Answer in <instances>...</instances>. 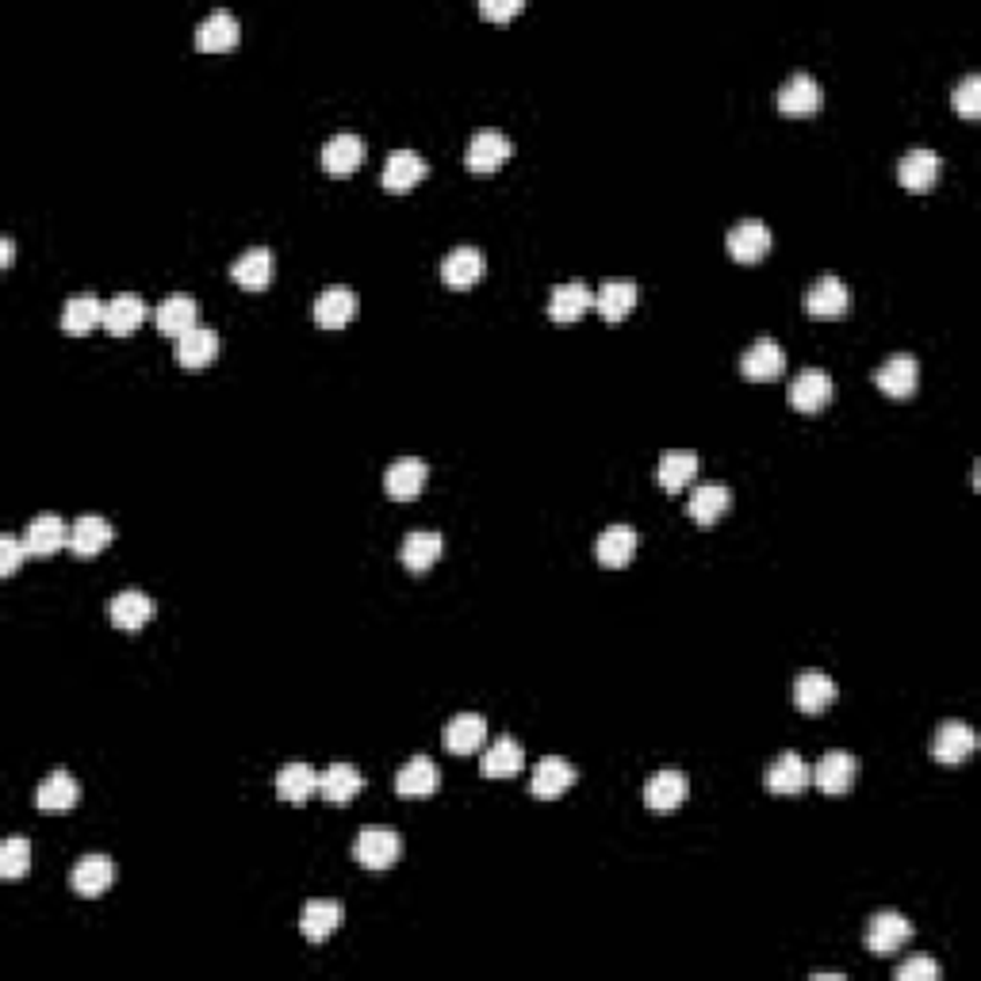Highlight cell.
<instances>
[{"mask_svg":"<svg viewBox=\"0 0 981 981\" xmlns=\"http://www.w3.org/2000/svg\"><path fill=\"white\" fill-rule=\"evenodd\" d=\"M353 855H357L364 871H388L403 855V836L395 828H384V824H372V828H361Z\"/></svg>","mask_w":981,"mask_h":981,"instance_id":"obj_1","label":"cell"},{"mask_svg":"<svg viewBox=\"0 0 981 981\" xmlns=\"http://www.w3.org/2000/svg\"><path fill=\"white\" fill-rule=\"evenodd\" d=\"M866 951L879 954V959H890L893 951H901L909 940H913V924H909L901 913H893V909H882V913H874L871 920H866Z\"/></svg>","mask_w":981,"mask_h":981,"instance_id":"obj_2","label":"cell"},{"mask_svg":"<svg viewBox=\"0 0 981 981\" xmlns=\"http://www.w3.org/2000/svg\"><path fill=\"white\" fill-rule=\"evenodd\" d=\"M832 395H836V384H832V376L824 369H802L794 376V384H789V406L802 414L824 411L832 403Z\"/></svg>","mask_w":981,"mask_h":981,"instance_id":"obj_3","label":"cell"},{"mask_svg":"<svg viewBox=\"0 0 981 981\" xmlns=\"http://www.w3.org/2000/svg\"><path fill=\"white\" fill-rule=\"evenodd\" d=\"M974 748H978V733L967 725V720H943L932 736V755H935V763H943V767H959L962 759L974 755Z\"/></svg>","mask_w":981,"mask_h":981,"instance_id":"obj_4","label":"cell"},{"mask_svg":"<svg viewBox=\"0 0 981 981\" xmlns=\"http://www.w3.org/2000/svg\"><path fill=\"white\" fill-rule=\"evenodd\" d=\"M23 549H28V557H35V560L55 557V552L69 549V526L58 514L31 518V522L23 526Z\"/></svg>","mask_w":981,"mask_h":981,"instance_id":"obj_5","label":"cell"},{"mask_svg":"<svg viewBox=\"0 0 981 981\" xmlns=\"http://www.w3.org/2000/svg\"><path fill=\"white\" fill-rule=\"evenodd\" d=\"M510 154H514V143H510L502 131H494V127H483V131H475L472 143H468L464 165L472 173H494L507 165Z\"/></svg>","mask_w":981,"mask_h":981,"instance_id":"obj_6","label":"cell"},{"mask_svg":"<svg viewBox=\"0 0 981 981\" xmlns=\"http://www.w3.org/2000/svg\"><path fill=\"white\" fill-rule=\"evenodd\" d=\"M851 307V292L840 276L824 273L821 281L810 284L805 292V315L810 318H844Z\"/></svg>","mask_w":981,"mask_h":981,"instance_id":"obj_7","label":"cell"},{"mask_svg":"<svg viewBox=\"0 0 981 981\" xmlns=\"http://www.w3.org/2000/svg\"><path fill=\"white\" fill-rule=\"evenodd\" d=\"M874 384L890 399H909L920 384V361L913 353H893L874 369Z\"/></svg>","mask_w":981,"mask_h":981,"instance_id":"obj_8","label":"cell"},{"mask_svg":"<svg viewBox=\"0 0 981 981\" xmlns=\"http://www.w3.org/2000/svg\"><path fill=\"white\" fill-rule=\"evenodd\" d=\"M725 246H728V257H733V262L755 265V262H763V257L771 254V227H767V223H759V219H744V223H736V227L728 230Z\"/></svg>","mask_w":981,"mask_h":981,"instance_id":"obj_9","label":"cell"},{"mask_svg":"<svg viewBox=\"0 0 981 981\" xmlns=\"http://www.w3.org/2000/svg\"><path fill=\"white\" fill-rule=\"evenodd\" d=\"M690 794V778L683 775L679 767H664L656 771L653 778L645 783V805L656 813H675Z\"/></svg>","mask_w":981,"mask_h":981,"instance_id":"obj_10","label":"cell"},{"mask_svg":"<svg viewBox=\"0 0 981 981\" xmlns=\"http://www.w3.org/2000/svg\"><path fill=\"white\" fill-rule=\"evenodd\" d=\"M425 480H430V464H425V460L399 457V460L388 464V472H384V491L392 494L395 502H411V499H419V494H422Z\"/></svg>","mask_w":981,"mask_h":981,"instance_id":"obj_11","label":"cell"},{"mask_svg":"<svg viewBox=\"0 0 981 981\" xmlns=\"http://www.w3.org/2000/svg\"><path fill=\"white\" fill-rule=\"evenodd\" d=\"M855 778H859V759L851 752H844V748L824 752L821 763L813 767V783H817L824 794H832V797L847 794V789L855 786Z\"/></svg>","mask_w":981,"mask_h":981,"instance_id":"obj_12","label":"cell"},{"mask_svg":"<svg viewBox=\"0 0 981 981\" xmlns=\"http://www.w3.org/2000/svg\"><path fill=\"white\" fill-rule=\"evenodd\" d=\"M111 882H116V863L108 855H85L69 871V890L77 897H100V893L111 890Z\"/></svg>","mask_w":981,"mask_h":981,"instance_id":"obj_13","label":"cell"},{"mask_svg":"<svg viewBox=\"0 0 981 981\" xmlns=\"http://www.w3.org/2000/svg\"><path fill=\"white\" fill-rule=\"evenodd\" d=\"M786 372V350L771 337H759L740 353V376L744 380H778Z\"/></svg>","mask_w":981,"mask_h":981,"instance_id":"obj_14","label":"cell"},{"mask_svg":"<svg viewBox=\"0 0 981 981\" xmlns=\"http://www.w3.org/2000/svg\"><path fill=\"white\" fill-rule=\"evenodd\" d=\"M242 39L238 16L227 12V8H215L212 16H204V23L196 28V50L204 55H223V50H234Z\"/></svg>","mask_w":981,"mask_h":981,"instance_id":"obj_15","label":"cell"},{"mask_svg":"<svg viewBox=\"0 0 981 981\" xmlns=\"http://www.w3.org/2000/svg\"><path fill=\"white\" fill-rule=\"evenodd\" d=\"M154 323H158L161 334L185 337L188 330L199 326V303L193 300V295H185V292L165 295V300L158 303V311H154Z\"/></svg>","mask_w":981,"mask_h":981,"instance_id":"obj_16","label":"cell"},{"mask_svg":"<svg viewBox=\"0 0 981 981\" xmlns=\"http://www.w3.org/2000/svg\"><path fill=\"white\" fill-rule=\"evenodd\" d=\"M821 104H824V92L813 73L786 77V85L778 89V111H783V116H813V111H821Z\"/></svg>","mask_w":981,"mask_h":981,"instance_id":"obj_17","label":"cell"},{"mask_svg":"<svg viewBox=\"0 0 981 981\" xmlns=\"http://www.w3.org/2000/svg\"><path fill=\"white\" fill-rule=\"evenodd\" d=\"M836 694H840L836 679H832V675H824V671H817V667L802 671V675H797V683H794L797 709H802V714H810V717L813 714H824V709L836 702Z\"/></svg>","mask_w":981,"mask_h":981,"instance_id":"obj_18","label":"cell"},{"mask_svg":"<svg viewBox=\"0 0 981 981\" xmlns=\"http://www.w3.org/2000/svg\"><path fill=\"white\" fill-rule=\"evenodd\" d=\"M935 177H940V154L928 150V146H916L897 161V180L909 193H932Z\"/></svg>","mask_w":981,"mask_h":981,"instance_id":"obj_19","label":"cell"},{"mask_svg":"<svg viewBox=\"0 0 981 981\" xmlns=\"http://www.w3.org/2000/svg\"><path fill=\"white\" fill-rule=\"evenodd\" d=\"M342 924H345L342 901H307V905L300 909V932H303V940H311V943L330 940Z\"/></svg>","mask_w":981,"mask_h":981,"instance_id":"obj_20","label":"cell"},{"mask_svg":"<svg viewBox=\"0 0 981 981\" xmlns=\"http://www.w3.org/2000/svg\"><path fill=\"white\" fill-rule=\"evenodd\" d=\"M488 273V262H483V254L475 246H457L453 254H445V262H441V281H445V288H472V284H480V276Z\"/></svg>","mask_w":981,"mask_h":981,"instance_id":"obj_21","label":"cell"},{"mask_svg":"<svg viewBox=\"0 0 981 981\" xmlns=\"http://www.w3.org/2000/svg\"><path fill=\"white\" fill-rule=\"evenodd\" d=\"M810 783H813V767L797 752H783L767 767V789H771V794H783V797L802 794Z\"/></svg>","mask_w":981,"mask_h":981,"instance_id":"obj_22","label":"cell"},{"mask_svg":"<svg viewBox=\"0 0 981 981\" xmlns=\"http://www.w3.org/2000/svg\"><path fill=\"white\" fill-rule=\"evenodd\" d=\"M425 173H430V165L422 161V154L392 150V154H388V161H384V173H380V185H384L388 193H411Z\"/></svg>","mask_w":981,"mask_h":981,"instance_id":"obj_23","label":"cell"},{"mask_svg":"<svg viewBox=\"0 0 981 981\" xmlns=\"http://www.w3.org/2000/svg\"><path fill=\"white\" fill-rule=\"evenodd\" d=\"M587 311H595V292L587 288L583 281H568L557 284L549 295V318L552 323H576Z\"/></svg>","mask_w":981,"mask_h":981,"instance_id":"obj_24","label":"cell"},{"mask_svg":"<svg viewBox=\"0 0 981 981\" xmlns=\"http://www.w3.org/2000/svg\"><path fill=\"white\" fill-rule=\"evenodd\" d=\"M146 323V300L138 292H119L116 300H108L104 307V330L111 337H127Z\"/></svg>","mask_w":981,"mask_h":981,"instance_id":"obj_25","label":"cell"},{"mask_svg":"<svg viewBox=\"0 0 981 981\" xmlns=\"http://www.w3.org/2000/svg\"><path fill=\"white\" fill-rule=\"evenodd\" d=\"M357 315V292L345 288V284H334V288L318 292L315 300V323L323 330H342L345 323H353Z\"/></svg>","mask_w":981,"mask_h":981,"instance_id":"obj_26","label":"cell"},{"mask_svg":"<svg viewBox=\"0 0 981 981\" xmlns=\"http://www.w3.org/2000/svg\"><path fill=\"white\" fill-rule=\"evenodd\" d=\"M571 786H576V767L563 755H545L533 767V778H529V794L533 797H560Z\"/></svg>","mask_w":981,"mask_h":981,"instance_id":"obj_27","label":"cell"},{"mask_svg":"<svg viewBox=\"0 0 981 981\" xmlns=\"http://www.w3.org/2000/svg\"><path fill=\"white\" fill-rule=\"evenodd\" d=\"M441 549H445L441 533H430V529H414V533H406L403 545H399V560H403L406 571L422 576V571H430L433 563L441 560Z\"/></svg>","mask_w":981,"mask_h":981,"instance_id":"obj_28","label":"cell"},{"mask_svg":"<svg viewBox=\"0 0 981 981\" xmlns=\"http://www.w3.org/2000/svg\"><path fill=\"white\" fill-rule=\"evenodd\" d=\"M77 797H81V786H77V778L69 775V771H50L47 778L39 783V789H35V805H39L42 813H66L77 805Z\"/></svg>","mask_w":981,"mask_h":981,"instance_id":"obj_29","label":"cell"},{"mask_svg":"<svg viewBox=\"0 0 981 981\" xmlns=\"http://www.w3.org/2000/svg\"><path fill=\"white\" fill-rule=\"evenodd\" d=\"M483 740H488V720H483L480 714H457L445 725V733H441V744H445V752H453V755L480 752Z\"/></svg>","mask_w":981,"mask_h":981,"instance_id":"obj_30","label":"cell"},{"mask_svg":"<svg viewBox=\"0 0 981 981\" xmlns=\"http://www.w3.org/2000/svg\"><path fill=\"white\" fill-rule=\"evenodd\" d=\"M215 357H219V334H215L212 326H196L188 330L185 337H177V361L185 372L207 369Z\"/></svg>","mask_w":981,"mask_h":981,"instance_id":"obj_31","label":"cell"},{"mask_svg":"<svg viewBox=\"0 0 981 981\" xmlns=\"http://www.w3.org/2000/svg\"><path fill=\"white\" fill-rule=\"evenodd\" d=\"M108 545H111V526L104 522L100 514H85L69 526V552H73V557L92 560V557H100Z\"/></svg>","mask_w":981,"mask_h":981,"instance_id":"obj_32","label":"cell"},{"mask_svg":"<svg viewBox=\"0 0 981 981\" xmlns=\"http://www.w3.org/2000/svg\"><path fill=\"white\" fill-rule=\"evenodd\" d=\"M438 786H441V771L430 755H414V759H406L395 775V789L403 797H430Z\"/></svg>","mask_w":981,"mask_h":981,"instance_id":"obj_33","label":"cell"},{"mask_svg":"<svg viewBox=\"0 0 981 981\" xmlns=\"http://www.w3.org/2000/svg\"><path fill=\"white\" fill-rule=\"evenodd\" d=\"M104 307H108V303H104L97 292L69 295L62 307V330L66 334H89V330L104 326Z\"/></svg>","mask_w":981,"mask_h":981,"instance_id":"obj_34","label":"cell"},{"mask_svg":"<svg viewBox=\"0 0 981 981\" xmlns=\"http://www.w3.org/2000/svg\"><path fill=\"white\" fill-rule=\"evenodd\" d=\"M361 158H364V143L357 135L342 131L334 138H326L323 146V169L330 173V177H350V173L361 169Z\"/></svg>","mask_w":981,"mask_h":981,"instance_id":"obj_35","label":"cell"},{"mask_svg":"<svg viewBox=\"0 0 981 981\" xmlns=\"http://www.w3.org/2000/svg\"><path fill=\"white\" fill-rule=\"evenodd\" d=\"M637 552V529L632 526H610L598 533L595 541V557L602 568H625Z\"/></svg>","mask_w":981,"mask_h":981,"instance_id":"obj_36","label":"cell"},{"mask_svg":"<svg viewBox=\"0 0 981 981\" xmlns=\"http://www.w3.org/2000/svg\"><path fill=\"white\" fill-rule=\"evenodd\" d=\"M361 786H364V778L353 763H330L323 775H318V794L334 805H350L353 797L361 794Z\"/></svg>","mask_w":981,"mask_h":981,"instance_id":"obj_37","label":"cell"},{"mask_svg":"<svg viewBox=\"0 0 981 981\" xmlns=\"http://www.w3.org/2000/svg\"><path fill=\"white\" fill-rule=\"evenodd\" d=\"M728 507H733V491L725 483H702V488L690 491L687 514L698 526H714L720 514H728Z\"/></svg>","mask_w":981,"mask_h":981,"instance_id":"obj_38","label":"cell"},{"mask_svg":"<svg viewBox=\"0 0 981 981\" xmlns=\"http://www.w3.org/2000/svg\"><path fill=\"white\" fill-rule=\"evenodd\" d=\"M108 614H111V625H116V629L135 632L154 618V598L143 595V590H124V595L111 598Z\"/></svg>","mask_w":981,"mask_h":981,"instance_id":"obj_39","label":"cell"},{"mask_svg":"<svg viewBox=\"0 0 981 981\" xmlns=\"http://www.w3.org/2000/svg\"><path fill=\"white\" fill-rule=\"evenodd\" d=\"M230 276H234V284H238V288H246V292L268 288V281H273V254H268L265 246L246 249V254L234 262Z\"/></svg>","mask_w":981,"mask_h":981,"instance_id":"obj_40","label":"cell"},{"mask_svg":"<svg viewBox=\"0 0 981 981\" xmlns=\"http://www.w3.org/2000/svg\"><path fill=\"white\" fill-rule=\"evenodd\" d=\"M276 794L288 805H303L307 797L318 794V771L307 767V763H288V767H281V775H276Z\"/></svg>","mask_w":981,"mask_h":981,"instance_id":"obj_41","label":"cell"},{"mask_svg":"<svg viewBox=\"0 0 981 981\" xmlns=\"http://www.w3.org/2000/svg\"><path fill=\"white\" fill-rule=\"evenodd\" d=\"M632 307H637V284L629 281H606L602 288L595 292V311L606 323H621Z\"/></svg>","mask_w":981,"mask_h":981,"instance_id":"obj_42","label":"cell"},{"mask_svg":"<svg viewBox=\"0 0 981 981\" xmlns=\"http://www.w3.org/2000/svg\"><path fill=\"white\" fill-rule=\"evenodd\" d=\"M522 763H526L522 744H518L514 736H499V740H494L491 748L483 752L480 771L488 778H510V775H518V771H522Z\"/></svg>","mask_w":981,"mask_h":981,"instance_id":"obj_43","label":"cell"},{"mask_svg":"<svg viewBox=\"0 0 981 981\" xmlns=\"http://www.w3.org/2000/svg\"><path fill=\"white\" fill-rule=\"evenodd\" d=\"M694 475H698V457H694L690 449H671V453L659 457V468H656L659 488L683 491L694 480Z\"/></svg>","mask_w":981,"mask_h":981,"instance_id":"obj_44","label":"cell"},{"mask_svg":"<svg viewBox=\"0 0 981 981\" xmlns=\"http://www.w3.org/2000/svg\"><path fill=\"white\" fill-rule=\"evenodd\" d=\"M31 871V844L23 836H8L0 844V874L4 879H23Z\"/></svg>","mask_w":981,"mask_h":981,"instance_id":"obj_45","label":"cell"},{"mask_svg":"<svg viewBox=\"0 0 981 981\" xmlns=\"http://www.w3.org/2000/svg\"><path fill=\"white\" fill-rule=\"evenodd\" d=\"M951 100H954V111H959L962 119H978L981 116V77L978 73L962 77L959 89L951 92Z\"/></svg>","mask_w":981,"mask_h":981,"instance_id":"obj_46","label":"cell"},{"mask_svg":"<svg viewBox=\"0 0 981 981\" xmlns=\"http://www.w3.org/2000/svg\"><path fill=\"white\" fill-rule=\"evenodd\" d=\"M28 560V549H23V537L4 533L0 537V576H12L20 563Z\"/></svg>","mask_w":981,"mask_h":981,"instance_id":"obj_47","label":"cell"},{"mask_svg":"<svg viewBox=\"0 0 981 981\" xmlns=\"http://www.w3.org/2000/svg\"><path fill=\"white\" fill-rule=\"evenodd\" d=\"M935 978H940V967H935V959H924V954H916V959L897 967V981H935Z\"/></svg>","mask_w":981,"mask_h":981,"instance_id":"obj_48","label":"cell"},{"mask_svg":"<svg viewBox=\"0 0 981 981\" xmlns=\"http://www.w3.org/2000/svg\"><path fill=\"white\" fill-rule=\"evenodd\" d=\"M522 0H480V16L483 20H510V16L522 12Z\"/></svg>","mask_w":981,"mask_h":981,"instance_id":"obj_49","label":"cell"},{"mask_svg":"<svg viewBox=\"0 0 981 981\" xmlns=\"http://www.w3.org/2000/svg\"><path fill=\"white\" fill-rule=\"evenodd\" d=\"M12 257H16V246H12V238H0V265H12Z\"/></svg>","mask_w":981,"mask_h":981,"instance_id":"obj_50","label":"cell"},{"mask_svg":"<svg viewBox=\"0 0 981 981\" xmlns=\"http://www.w3.org/2000/svg\"><path fill=\"white\" fill-rule=\"evenodd\" d=\"M813 981H844V974H813Z\"/></svg>","mask_w":981,"mask_h":981,"instance_id":"obj_51","label":"cell"}]
</instances>
